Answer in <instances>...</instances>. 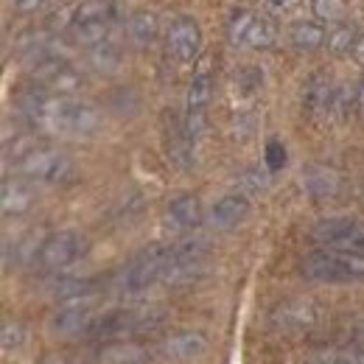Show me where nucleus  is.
<instances>
[{"label": "nucleus", "mask_w": 364, "mask_h": 364, "mask_svg": "<svg viewBox=\"0 0 364 364\" xmlns=\"http://www.w3.org/2000/svg\"><path fill=\"white\" fill-rule=\"evenodd\" d=\"M20 109L34 124H43L62 135H92L101 124V115L92 104L70 95H53L48 90H31L20 95Z\"/></svg>", "instance_id": "nucleus-1"}, {"label": "nucleus", "mask_w": 364, "mask_h": 364, "mask_svg": "<svg viewBox=\"0 0 364 364\" xmlns=\"http://www.w3.org/2000/svg\"><path fill=\"white\" fill-rule=\"evenodd\" d=\"M177 250L174 244H154L149 250H143L135 261L121 272L118 277V289L127 294H137L149 286H154L157 280H166L171 267H174Z\"/></svg>", "instance_id": "nucleus-3"}, {"label": "nucleus", "mask_w": 364, "mask_h": 364, "mask_svg": "<svg viewBox=\"0 0 364 364\" xmlns=\"http://www.w3.org/2000/svg\"><path fill=\"white\" fill-rule=\"evenodd\" d=\"M137 359H140V350L132 345H124V342L101 350V364H135Z\"/></svg>", "instance_id": "nucleus-24"}, {"label": "nucleus", "mask_w": 364, "mask_h": 364, "mask_svg": "<svg viewBox=\"0 0 364 364\" xmlns=\"http://www.w3.org/2000/svg\"><path fill=\"white\" fill-rule=\"evenodd\" d=\"M40 364H70V362H68L65 356H59V353H50V356H46Z\"/></svg>", "instance_id": "nucleus-34"}, {"label": "nucleus", "mask_w": 364, "mask_h": 364, "mask_svg": "<svg viewBox=\"0 0 364 364\" xmlns=\"http://www.w3.org/2000/svg\"><path fill=\"white\" fill-rule=\"evenodd\" d=\"M356 40H359L356 26H350V23H336V26H333V31H328L325 46H328V50H331L333 56H345V53H350V50H353Z\"/></svg>", "instance_id": "nucleus-22"}, {"label": "nucleus", "mask_w": 364, "mask_h": 364, "mask_svg": "<svg viewBox=\"0 0 364 364\" xmlns=\"http://www.w3.org/2000/svg\"><path fill=\"white\" fill-rule=\"evenodd\" d=\"M311 364H364V356H348V353H331V356H317Z\"/></svg>", "instance_id": "nucleus-30"}, {"label": "nucleus", "mask_w": 364, "mask_h": 364, "mask_svg": "<svg viewBox=\"0 0 364 364\" xmlns=\"http://www.w3.org/2000/svg\"><path fill=\"white\" fill-rule=\"evenodd\" d=\"M300 269L309 280L319 283H353L364 280V252L322 247L303 258Z\"/></svg>", "instance_id": "nucleus-2"}, {"label": "nucleus", "mask_w": 364, "mask_h": 364, "mask_svg": "<svg viewBox=\"0 0 364 364\" xmlns=\"http://www.w3.org/2000/svg\"><path fill=\"white\" fill-rule=\"evenodd\" d=\"M124 34H127V40H129L132 46H137V48L149 46V43H154L157 34H160V20H157L154 11L137 9V11L129 14V20H127V26H124Z\"/></svg>", "instance_id": "nucleus-18"}, {"label": "nucleus", "mask_w": 364, "mask_h": 364, "mask_svg": "<svg viewBox=\"0 0 364 364\" xmlns=\"http://www.w3.org/2000/svg\"><path fill=\"white\" fill-rule=\"evenodd\" d=\"M90 294L82 297H70V300H59V309L50 317V333L53 336H87L92 319H95Z\"/></svg>", "instance_id": "nucleus-9"}, {"label": "nucleus", "mask_w": 364, "mask_h": 364, "mask_svg": "<svg viewBox=\"0 0 364 364\" xmlns=\"http://www.w3.org/2000/svg\"><path fill=\"white\" fill-rule=\"evenodd\" d=\"M272 319L274 325H280L286 331H303L317 322V309L311 300H286L274 309Z\"/></svg>", "instance_id": "nucleus-16"}, {"label": "nucleus", "mask_w": 364, "mask_h": 364, "mask_svg": "<svg viewBox=\"0 0 364 364\" xmlns=\"http://www.w3.org/2000/svg\"><path fill=\"white\" fill-rule=\"evenodd\" d=\"M289 40L297 50H317V48L325 46L328 34H325V28L319 26L317 20H297L289 28Z\"/></svg>", "instance_id": "nucleus-20"}, {"label": "nucleus", "mask_w": 364, "mask_h": 364, "mask_svg": "<svg viewBox=\"0 0 364 364\" xmlns=\"http://www.w3.org/2000/svg\"><path fill=\"white\" fill-rule=\"evenodd\" d=\"M202 48V28L193 17H177L171 20L168 31H166V53L174 62H193L199 56Z\"/></svg>", "instance_id": "nucleus-13"}, {"label": "nucleus", "mask_w": 364, "mask_h": 364, "mask_svg": "<svg viewBox=\"0 0 364 364\" xmlns=\"http://www.w3.org/2000/svg\"><path fill=\"white\" fill-rule=\"evenodd\" d=\"M168 222L177 230H193L202 222V202L196 193H180L168 202Z\"/></svg>", "instance_id": "nucleus-19"}, {"label": "nucleus", "mask_w": 364, "mask_h": 364, "mask_svg": "<svg viewBox=\"0 0 364 364\" xmlns=\"http://www.w3.org/2000/svg\"><path fill=\"white\" fill-rule=\"evenodd\" d=\"M353 109H356L359 118H364V76L356 82V87H353Z\"/></svg>", "instance_id": "nucleus-31"}, {"label": "nucleus", "mask_w": 364, "mask_h": 364, "mask_svg": "<svg viewBox=\"0 0 364 364\" xmlns=\"http://www.w3.org/2000/svg\"><path fill=\"white\" fill-rule=\"evenodd\" d=\"M250 216V199L244 193H228L210 208V225L216 230L238 228Z\"/></svg>", "instance_id": "nucleus-15"}, {"label": "nucleus", "mask_w": 364, "mask_h": 364, "mask_svg": "<svg viewBox=\"0 0 364 364\" xmlns=\"http://www.w3.org/2000/svg\"><path fill=\"white\" fill-rule=\"evenodd\" d=\"M163 350L168 353V359H180V362H193L199 356H205L208 350V339L196 331H177L163 342Z\"/></svg>", "instance_id": "nucleus-17"}, {"label": "nucleus", "mask_w": 364, "mask_h": 364, "mask_svg": "<svg viewBox=\"0 0 364 364\" xmlns=\"http://www.w3.org/2000/svg\"><path fill=\"white\" fill-rule=\"evenodd\" d=\"M235 87L244 92V95H255V92L264 87V73L258 68H241L235 73Z\"/></svg>", "instance_id": "nucleus-26"}, {"label": "nucleus", "mask_w": 364, "mask_h": 364, "mask_svg": "<svg viewBox=\"0 0 364 364\" xmlns=\"http://www.w3.org/2000/svg\"><path fill=\"white\" fill-rule=\"evenodd\" d=\"M90 62L98 68V70H112L118 62H121V56H118V48L112 46V43H98V46H92V53H90Z\"/></svg>", "instance_id": "nucleus-25"}, {"label": "nucleus", "mask_w": 364, "mask_h": 364, "mask_svg": "<svg viewBox=\"0 0 364 364\" xmlns=\"http://www.w3.org/2000/svg\"><path fill=\"white\" fill-rule=\"evenodd\" d=\"M350 56H353L356 65H362L364 68V34H359V40H356V46H353V50H350Z\"/></svg>", "instance_id": "nucleus-32"}, {"label": "nucleus", "mask_w": 364, "mask_h": 364, "mask_svg": "<svg viewBox=\"0 0 364 364\" xmlns=\"http://www.w3.org/2000/svg\"><path fill=\"white\" fill-rule=\"evenodd\" d=\"M160 319V314L149 311V309H112L104 314H95L87 336L95 339H115V336H127L135 333L140 328H149Z\"/></svg>", "instance_id": "nucleus-8"}, {"label": "nucleus", "mask_w": 364, "mask_h": 364, "mask_svg": "<svg viewBox=\"0 0 364 364\" xmlns=\"http://www.w3.org/2000/svg\"><path fill=\"white\" fill-rule=\"evenodd\" d=\"M336 95H339V87L333 85V76L328 70H314L306 85H303V109L309 115H328L331 109H336Z\"/></svg>", "instance_id": "nucleus-14"}, {"label": "nucleus", "mask_w": 364, "mask_h": 364, "mask_svg": "<svg viewBox=\"0 0 364 364\" xmlns=\"http://www.w3.org/2000/svg\"><path fill=\"white\" fill-rule=\"evenodd\" d=\"M213 98V76H210V62L202 59V68L193 73L191 85H188V95H185V132L191 140L205 132V112L208 104Z\"/></svg>", "instance_id": "nucleus-6"}, {"label": "nucleus", "mask_w": 364, "mask_h": 364, "mask_svg": "<svg viewBox=\"0 0 364 364\" xmlns=\"http://www.w3.org/2000/svg\"><path fill=\"white\" fill-rule=\"evenodd\" d=\"M311 11L322 23H342L348 6L345 0H311Z\"/></svg>", "instance_id": "nucleus-23"}, {"label": "nucleus", "mask_w": 364, "mask_h": 364, "mask_svg": "<svg viewBox=\"0 0 364 364\" xmlns=\"http://www.w3.org/2000/svg\"><path fill=\"white\" fill-rule=\"evenodd\" d=\"M20 342H23V325L6 319L3 322V350H14V348H20Z\"/></svg>", "instance_id": "nucleus-28"}, {"label": "nucleus", "mask_w": 364, "mask_h": 364, "mask_svg": "<svg viewBox=\"0 0 364 364\" xmlns=\"http://www.w3.org/2000/svg\"><path fill=\"white\" fill-rule=\"evenodd\" d=\"M115 17H118V9L112 0H82L70 17L68 31L73 34L76 43L92 48L107 40Z\"/></svg>", "instance_id": "nucleus-4"}, {"label": "nucleus", "mask_w": 364, "mask_h": 364, "mask_svg": "<svg viewBox=\"0 0 364 364\" xmlns=\"http://www.w3.org/2000/svg\"><path fill=\"white\" fill-rule=\"evenodd\" d=\"M17 168L37 182H65L73 174V163L68 160V154L48 146H37L34 151H28L17 163Z\"/></svg>", "instance_id": "nucleus-11"}, {"label": "nucleus", "mask_w": 364, "mask_h": 364, "mask_svg": "<svg viewBox=\"0 0 364 364\" xmlns=\"http://www.w3.org/2000/svg\"><path fill=\"white\" fill-rule=\"evenodd\" d=\"M286 160H289L286 146H283L280 140H269L267 149H264V163H267V168H269V171H280V168L286 166Z\"/></svg>", "instance_id": "nucleus-27"}, {"label": "nucleus", "mask_w": 364, "mask_h": 364, "mask_svg": "<svg viewBox=\"0 0 364 364\" xmlns=\"http://www.w3.org/2000/svg\"><path fill=\"white\" fill-rule=\"evenodd\" d=\"M34 202V193L26 182L20 180H6L3 182V213L11 216V213H23L28 210Z\"/></svg>", "instance_id": "nucleus-21"}, {"label": "nucleus", "mask_w": 364, "mask_h": 364, "mask_svg": "<svg viewBox=\"0 0 364 364\" xmlns=\"http://www.w3.org/2000/svg\"><path fill=\"white\" fill-rule=\"evenodd\" d=\"M46 0H17V11H37Z\"/></svg>", "instance_id": "nucleus-33"}, {"label": "nucleus", "mask_w": 364, "mask_h": 364, "mask_svg": "<svg viewBox=\"0 0 364 364\" xmlns=\"http://www.w3.org/2000/svg\"><path fill=\"white\" fill-rule=\"evenodd\" d=\"M31 76L43 90L53 92V95H70V92L82 90V85H85V76L68 59H59V56H43L34 65Z\"/></svg>", "instance_id": "nucleus-10"}, {"label": "nucleus", "mask_w": 364, "mask_h": 364, "mask_svg": "<svg viewBox=\"0 0 364 364\" xmlns=\"http://www.w3.org/2000/svg\"><path fill=\"white\" fill-rule=\"evenodd\" d=\"M314 241L333 247V250H350L364 252V225L356 219H322L311 230Z\"/></svg>", "instance_id": "nucleus-12"}, {"label": "nucleus", "mask_w": 364, "mask_h": 364, "mask_svg": "<svg viewBox=\"0 0 364 364\" xmlns=\"http://www.w3.org/2000/svg\"><path fill=\"white\" fill-rule=\"evenodd\" d=\"M85 252H87L85 235H79L73 230H62V232H50L40 244V250L34 252V264L43 272H59V269L76 264Z\"/></svg>", "instance_id": "nucleus-5"}, {"label": "nucleus", "mask_w": 364, "mask_h": 364, "mask_svg": "<svg viewBox=\"0 0 364 364\" xmlns=\"http://www.w3.org/2000/svg\"><path fill=\"white\" fill-rule=\"evenodd\" d=\"M228 31L235 46L255 48V50L269 48L277 37V28H274L272 20L267 14H258V11H250V9H235L232 11Z\"/></svg>", "instance_id": "nucleus-7"}, {"label": "nucleus", "mask_w": 364, "mask_h": 364, "mask_svg": "<svg viewBox=\"0 0 364 364\" xmlns=\"http://www.w3.org/2000/svg\"><path fill=\"white\" fill-rule=\"evenodd\" d=\"M300 3H303V0H264L267 11H272L274 17H289V14H294V11L300 9Z\"/></svg>", "instance_id": "nucleus-29"}]
</instances>
